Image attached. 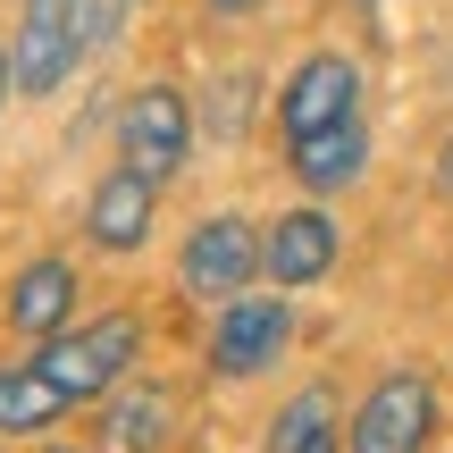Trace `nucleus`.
Wrapping results in <instances>:
<instances>
[{
  "label": "nucleus",
  "instance_id": "nucleus-1",
  "mask_svg": "<svg viewBox=\"0 0 453 453\" xmlns=\"http://www.w3.org/2000/svg\"><path fill=\"white\" fill-rule=\"evenodd\" d=\"M134 353H143V319H134V311H101V319L50 336L34 361H42V378L67 395V403H110V395L134 378Z\"/></svg>",
  "mask_w": 453,
  "mask_h": 453
},
{
  "label": "nucleus",
  "instance_id": "nucleus-2",
  "mask_svg": "<svg viewBox=\"0 0 453 453\" xmlns=\"http://www.w3.org/2000/svg\"><path fill=\"white\" fill-rule=\"evenodd\" d=\"M428 437H437V387H428V370H387L361 395L344 453H428Z\"/></svg>",
  "mask_w": 453,
  "mask_h": 453
},
{
  "label": "nucleus",
  "instance_id": "nucleus-3",
  "mask_svg": "<svg viewBox=\"0 0 453 453\" xmlns=\"http://www.w3.org/2000/svg\"><path fill=\"white\" fill-rule=\"evenodd\" d=\"M84 50H93V42H84V0H26V9H17V42H9L17 93H26V101L59 93L67 67H76Z\"/></svg>",
  "mask_w": 453,
  "mask_h": 453
},
{
  "label": "nucleus",
  "instance_id": "nucleus-4",
  "mask_svg": "<svg viewBox=\"0 0 453 453\" xmlns=\"http://www.w3.org/2000/svg\"><path fill=\"white\" fill-rule=\"evenodd\" d=\"M118 143H127V168H143L151 185H168L185 168V151H194V110H185L177 84H143V93L127 101V118H118Z\"/></svg>",
  "mask_w": 453,
  "mask_h": 453
},
{
  "label": "nucleus",
  "instance_id": "nucleus-5",
  "mask_svg": "<svg viewBox=\"0 0 453 453\" xmlns=\"http://www.w3.org/2000/svg\"><path fill=\"white\" fill-rule=\"evenodd\" d=\"M294 336V311L277 294H235L219 303V327H211V378H260Z\"/></svg>",
  "mask_w": 453,
  "mask_h": 453
},
{
  "label": "nucleus",
  "instance_id": "nucleus-6",
  "mask_svg": "<svg viewBox=\"0 0 453 453\" xmlns=\"http://www.w3.org/2000/svg\"><path fill=\"white\" fill-rule=\"evenodd\" d=\"M353 110H361V67L336 59V50H319V59H303L286 76V93H277V134L303 143V134L336 127V118H353Z\"/></svg>",
  "mask_w": 453,
  "mask_h": 453
},
{
  "label": "nucleus",
  "instance_id": "nucleus-7",
  "mask_svg": "<svg viewBox=\"0 0 453 453\" xmlns=\"http://www.w3.org/2000/svg\"><path fill=\"white\" fill-rule=\"evenodd\" d=\"M252 269H260V235L243 219H202L185 235V294H202V303H235Z\"/></svg>",
  "mask_w": 453,
  "mask_h": 453
},
{
  "label": "nucleus",
  "instance_id": "nucleus-8",
  "mask_svg": "<svg viewBox=\"0 0 453 453\" xmlns=\"http://www.w3.org/2000/svg\"><path fill=\"white\" fill-rule=\"evenodd\" d=\"M151 211H160V185H151L143 168H127V160H118L110 177L93 185L84 235H93L101 252H143V235H151Z\"/></svg>",
  "mask_w": 453,
  "mask_h": 453
},
{
  "label": "nucleus",
  "instance_id": "nucleus-9",
  "mask_svg": "<svg viewBox=\"0 0 453 453\" xmlns=\"http://www.w3.org/2000/svg\"><path fill=\"white\" fill-rule=\"evenodd\" d=\"M9 327H17L26 344H50V336L76 327V269H67L59 252H42V260L17 269V286H9Z\"/></svg>",
  "mask_w": 453,
  "mask_h": 453
},
{
  "label": "nucleus",
  "instance_id": "nucleus-10",
  "mask_svg": "<svg viewBox=\"0 0 453 453\" xmlns=\"http://www.w3.org/2000/svg\"><path fill=\"white\" fill-rule=\"evenodd\" d=\"M336 219L327 211H286L269 226V235H260V269L277 277V286H319L327 269H336Z\"/></svg>",
  "mask_w": 453,
  "mask_h": 453
},
{
  "label": "nucleus",
  "instance_id": "nucleus-11",
  "mask_svg": "<svg viewBox=\"0 0 453 453\" xmlns=\"http://www.w3.org/2000/svg\"><path fill=\"white\" fill-rule=\"evenodd\" d=\"M286 160H294V177H303L311 194L361 185V168H370V127H361V110L336 118V127H319V134H303V143H286Z\"/></svg>",
  "mask_w": 453,
  "mask_h": 453
},
{
  "label": "nucleus",
  "instance_id": "nucleus-12",
  "mask_svg": "<svg viewBox=\"0 0 453 453\" xmlns=\"http://www.w3.org/2000/svg\"><path fill=\"white\" fill-rule=\"evenodd\" d=\"M67 420V395L42 378V361H0V437H42Z\"/></svg>",
  "mask_w": 453,
  "mask_h": 453
},
{
  "label": "nucleus",
  "instance_id": "nucleus-13",
  "mask_svg": "<svg viewBox=\"0 0 453 453\" xmlns=\"http://www.w3.org/2000/svg\"><path fill=\"white\" fill-rule=\"evenodd\" d=\"M168 428V395L160 387H127L110 395V411H101V453H151Z\"/></svg>",
  "mask_w": 453,
  "mask_h": 453
},
{
  "label": "nucleus",
  "instance_id": "nucleus-14",
  "mask_svg": "<svg viewBox=\"0 0 453 453\" xmlns=\"http://www.w3.org/2000/svg\"><path fill=\"white\" fill-rule=\"evenodd\" d=\"M269 453H344V437H336V395H327V387H303L286 411H277Z\"/></svg>",
  "mask_w": 453,
  "mask_h": 453
},
{
  "label": "nucleus",
  "instance_id": "nucleus-15",
  "mask_svg": "<svg viewBox=\"0 0 453 453\" xmlns=\"http://www.w3.org/2000/svg\"><path fill=\"white\" fill-rule=\"evenodd\" d=\"M211 17H252V9H269V0H202Z\"/></svg>",
  "mask_w": 453,
  "mask_h": 453
},
{
  "label": "nucleus",
  "instance_id": "nucleus-16",
  "mask_svg": "<svg viewBox=\"0 0 453 453\" xmlns=\"http://www.w3.org/2000/svg\"><path fill=\"white\" fill-rule=\"evenodd\" d=\"M437 185H445V194H453V143L437 151Z\"/></svg>",
  "mask_w": 453,
  "mask_h": 453
},
{
  "label": "nucleus",
  "instance_id": "nucleus-17",
  "mask_svg": "<svg viewBox=\"0 0 453 453\" xmlns=\"http://www.w3.org/2000/svg\"><path fill=\"white\" fill-rule=\"evenodd\" d=\"M9 84H17V76H9V50H0V101H9Z\"/></svg>",
  "mask_w": 453,
  "mask_h": 453
},
{
  "label": "nucleus",
  "instance_id": "nucleus-18",
  "mask_svg": "<svg viewBox=\"0 0 453 453\" xmlns=\"http://www.w3.org/2000/svg\"><path fill=\"white\" fill-rule=\"evenodd\" d=\"M50 453H76V445H50Z\"/></svg>",
  "mask_w": 453,
  "mask_h": 453
},
{
  "label": "nucleus",
  "instance_id": "nucleus-19",
  "mask_svg": "<svg viewBox=\"0 0 453 453\" xmlns=\"http://www.w3.org/2000/svg\"><path fill=\"white\" fill-rule=\"evenodd\" d=\"M118 9H127V0H118Z\"/></svg>",
  "mask_w": 453,
  "mask_h": 453
}]
</instances>
